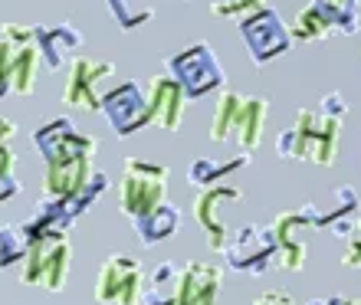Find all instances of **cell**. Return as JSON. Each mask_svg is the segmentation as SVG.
<instances>
[{"label":"cell","mask_w":361,"mask_h":305,"mask_svg":"<svg viewBox=\"0 0 361 305\" xmlns=\"http://www.w3.org/2000/svg\"><path fill=\"white\" fill-rule=\"evenodd\" d=\"M338 132H342V118L322 108H302L295 118V128L276 138V151L279 158H299V161L329 168L338 158Z\"/></svg>","instance_id":"1"},{"label":"cell","mask_w":361,"mask_h":305,"mask_svg":"<svg viewBox=\"0 0 361 305\" xmlns=\"http://www.w3.org/2000/svg\"><path fill=\"white\" fill-rule=\"evenodd\" d=\"M164 66H168L171 79H178V86L184 89L188 99H200L224 86V69H220L217 56L207 43H190L188 49L168 56Z\"/></svg>","instance_id":"2"},{"label":"cell","mask_w":361,"mask_h":305,"mask_svg":"<svg viewBox=\"0 0 361 305\" xmlns=\"http://www.w3.org/2000/svg\"><path fill=\"white\" fill-rule=\"evenodd\" d=\"M164 184H168V168L145 158H132L125 164L122 178V213L132 220L152 213L158 204H164Z\"/></svg>","instance_id":"3"},{"label":"cell","mask_w":361,"mask_h":305,"mask_svg":"<svg viewBox=\"0 0 361 305\" xmlns=\"http://www.w3.org/2000/svg\"><path fill=\"white\" fill-rule=\"evenodd\" d=\"M240 33H243V43L250 49V59L257 66H267L276 56L289 53V43H293V33L283 23V17L276 13L273 7H259L257 13L240 20Z\"/></svg>","instance_id":"4"},{"label":"cell","mask_w":361,"mask_h":305,"mask_svg":"<svg viewBox=\"0 0 361 305\" xmlns=\"http://www.w3.org/2000/svg\"><path fill=\"white\" fill-rule=\"evenodd\" d=\"M142 266L135 256L112 253L99 269L95 282V299L102 305H138L142 299Z\"/></svg>","instance_id":"5"},{"label":"cell","mask_w":361,"mask_h":305,"mask_svg":"<svg viewBox=\"0 0 361 305\" xmlns=\"http://www.w3.org/2000/svg\"><path fill=\"white\" fill-rule=\"evenodd\" d=\"M109 76H115V63L109 59H89V56H73L69 63V79L63 86V105L69 108H79V112H95L99 102H102V86Z\"/></svg>","instance_id":"6"},{"label":"cell","mask_w":361,"mask_h":305,"mask_svg":"<svg viewBox=\"0 0 361 305\" xmlns=\"http://www.w3.org/2000/svg\"><path fill=\"white\" fill-rule=\"evenodd\" d=\"M102 115L109 118V125L115 128V135H135L142 125H148V96L142 92L138 82H122V86L102 92V102H99Z\"/></svg>","instance_id":"7"},{"label":"cell","mask_w":361,"mask_h":305,"mask_svg":"<svg viewBox=\"0 0 361 305\" xmlns=\"http://www.w3.org/2000/svg\"><path fill=\"white\" fill-rule=\"evenodd\" d=\"M227 263L233 269H243V273H267V263L276 259V237L273 227H240L233 237L227 239Z\"/></svg>","instance_id":"8"},{"label":"cell","mask_w":361,"mask_h":305,"mask_svg":"<svg viewBox=\"0 0 361 305\" xmlns=\"http://www.w3.org/2000/svg\"><path fill=\"white\" fill-rule=\"evenodd\" d=\"M319 227L315 223V207H302L299 213H283L276 217L273 223V237H276V259L279 266L295 273V269L305 266V256H309V243H305V230Z\"/></svg>","instance_id":"9"},{"label":"cell","mask_w":361,"mask_h":305,"mask_svg":"<svg viewBox=\"0 0 361 305\" xmlns=\"http://www.w3.org/2000/svg\"><path fill=\"white\" fill-rule=\"evenodd\" d=\"M33 144L39 148L43 158H66V154H79V158H92L99 151V142L82 135L69 118H53V122L39 125L33 132Z\"/></svg>","instance_id":"10"},{"label":"cell","mask_w":361,"mask_h":305,"mask_svg":"<svg viewBox=\"0 0 361 305\" xmlns=\"http://www.w3.org/2000/svg\"><path fill=\"white\" fill-rule=\"evenodd\" d=\"M92 178V158H79V154H66V158H49L47 174H43V197L49 201H69L76 197Z\"/></svg>","instance_id":"11"},{"label":"cell","mask_w":361,"mask_h":305,"mask_svg":"<svg viewBox=\"0 0 361 305\" xmlns=\"http://www.w3.org/2000/svg\"><path fill=\"white\" fill-rule=\"evenodd\" d=\"M240 201V187H230V184H210L204 191L197 194V201H194V220L200 223L204 230V237H207L210 249H217L224 253L227 247V227H224V220H220V207L224 204H233Z\"/></svg>","instance_id":"12"},{"label":"cell","mask_w":361,"mask_h":305,"mask_svg":"<svg viewBox=\"0 0 361 305\" xmlns=\"http://www.w3.org/2000/svg\"><path fill=\"white\" fill-rule=\"evenodd\" d=\"M184 89L178 86V79L158 76L148 92V125H158L164 132H174L184 118Z\"/></svg>","instance_id":"13"},{"label":"cell","mask_w":361,"mask_h":305,"mask_svg":"<svg viewBox=\"0 0 361 305\" xmlns=\"http://www.w3.org/2000/svg\"><path fill=\"white\" fill-rule=\"evenodd\" d=\"M33 43L39 49V59L47 63V69H63L66 63H73V53L82 46V33L69 23L59 27H33Z\"/></svg>","instance_id":"14"},{"label":"cell","mask_w":361,"mask_h":305,"mask_svg":"<svg viewBox=\"0 0 361 305\" xmlns=\"http://www.w3.org/2000/svg\"><path fill=\"white\" fill-rule=\"evenodd\" d=\"M217 289H220V269L217 266L188 263V266H180L178 299H174V305H217Z\"/></svg>","instance_id":"15"},{"label":"cell","mask_w":361,"mask_h":305,"mask_svg":"<svg viewBox=\"0 0 361 305\" xmlns=\"http://www.w3.org/2000/svg\"><path fill=\"white\" fill-rule=\"evenodd\" d=\"M69 259H73V247L59 230L43 233V282L39 286L49 292H59L69 276Z\"/></svg>","instance_id":"16"},{"label":"cell","mask_w":361,"mask_h":305,"mask_svg":"<svg viewBox=\"0 0 361 305\" xmlns=\"http://www.w3.org/2000/svg\"><path fill=\"white\" fill-rule=\"evenodd\" d=\"M267 112H269L267 99L243 96V105H240V112H237V122H233V142L240 144V151L243 154L253 151V148L259 144V138H263Z\"/></svg>","instance_id":"17"},{"label":"cell","mask_w":361,"mask_h":305,"mask_svg":"<svg viewBox=\"0 0 361 305\" xmlns=\"http://www.w3.org/2000/svg\"><path fill=\"white\" fill-rule=\"evenodd\" d=\"M39 63H43V59H39L37 43H27V46L13 49V63H10V89L20 92V96H33Z\"/></svg>","instance_id":"18"},{"label":"cell","mask_w":361,"mask_h":305,"mask_svg":"<svg viewBox=\"0 0 361 305\" xmlns=\"http://www.w3.org/2000/svg\"><path fill=\"white\" fill-rule=\"evenodd\" d=\"M178 223H180L178 210L168 207V204H158L152 213H145V217L135 220V227H138V233H142V243H158V239H168L174 230H178Z\"/></svg>","instance_id":"19"},{"label":"cell","mask_w":361,"mask_h":305,"mask_svg":"<svg viewBox=\"0 0 361 305\" xmlns=\"http://www.w3.org/2000/svg\"><path fill=\"white\" fill-rule=\"evenodd\" d=\"M178 279H180L178 263H161V266L152 273L148 289H145V302L148 305H174V299H178Z\"/></svg>","instance_id":"20"},{"label":"cell","mask_w":361,"mask_h":305,"mask_svg":"<svg viewBox=\"0 0 361 305\" xmlns=\"http://www.w3.org/2000/svg\"><path fill=\"white\" fill-rule=\"evenodd\" d=\"M240 105H243L240 92H220L217 108H214V122H210V138L217 144L233 142V122H237Z\"/></svg>","instance_id":"21"},{"label":"cell","mask_w":361,"mask_h":305,"mask_svg":"<svg viewBox=\"0 0 361 305\" xmlns=\"http://www.w3.org/2000/svg\"><path fill=\"white\" fill-rule=\"evenodd\" d=\"M332 23H329V17H325L322 10L315 7V4H309V7H302L299 13H295L293 27H289V33H293V39H302V43H315V39H325L329 33H332Z\"/></svg>","instance_id":"22"},{"label":"cell","mask_w":361,"mask_h":305,"mask_svg":"<svg viewBox=\"0 0 361 305\" xmlns=\"http://www.w3.org/2000/svg\"><path fill=\"white\" fill-rule=\"evenodd\" d=\"M247 164V154H240V158H233V161H210V158H197V161L190 164V184H197V187H210V184H217L224 174L230 171H240Z\"/></svg>","instance_id":"23"},{"label":"cell","mask_w":361,"mask_h":305,"mask_svg":"<svg viewBox=\"0 0 361 305\" xmlns=\"http://www.w3.org/2000/svg\"><path fill=\"white\" fill-rule=\"evenodd\" d=\"M315 7L322 10L325 17H329V23L332 27H338L342 33H358V0H312Z\"/></svg>","instance_id":"24"},{"label":"cell","mask_w":361,"mask_h":305,"mask_svg":"<svg viewBox=\"0 0 361 305\" xmlns=\"http://www.w3.org/2000/svg\"><path fill=\"white\" fill-rule=\"evenodd\" d=\"M30 247V233L27 227H0V269H7L10 263H20L27 256Z\"/></svg>","instance_id":"25"},{"label":"cell","mask_w":361,"mask_h":305,"mask_svg":"<svg viewBox=\"0 0 361 305\" xmlns=\"http://www.w3.org/2000/svg\"><path fill=\"white\" fill-rule=\"evenodd\" d=\"M105 4H109L115 23L122 30H135V27H142L145 20H152V7H135L128 0H105Z\"/></svg>","instance_id":"26"},{"label":"cell","mask_w":361,"mask_h":305,"mask_svg":"<svg viewBox=\"0 0 361 305\" xmlns=\"http://www.w3.org/2000/svg\"><path fill=\"white\" fill-rule=\"evenodd\" d=\"M259 7H267V0H214L210 13L224 20H243L250 13H257Z\"/></svg>","instance_id":"27"},{"label":"cell","mask_w":361,"mask_h":305,"mask_svg":"<svg viewBox=\"0 0 361 305\" xmlns=\"http://www.w3.org/2000/svg\"><path fill=\"white\" fill-rule=\"evenodd\" d=\"M17 191H20V184L13 178V151H10L7 144H0V204L10 201Z\"/></svg>","instance_id":"28"},{"label":"cell","mask_w":361,"mask_h":305,"mask_svg":"<svg viewBox=\"0 0 361 305\" xmlns=\"http://www.w3.org/2000/svg\"><path fill=\"white\" fill-rule=\"evenodd\" d=\"M13 49L7 39L0 37V99H4V92L10 89V63H13Z\"/></svg>","instance_id":"29"},{"label":"cell","mask_w":361,"mask_h":305,"mask_svg":"<svg viewBox=\"0 0 361 305\" xmlns=\"http://www.w3.org/2000/svg\"><path fill=\"white\" fill-rule=\"evenodd\" d=\"M319 108L329 115H335V118H342L348 115V105H345V96H338V92H329V96H322V102H319Z\"/></svg>","instance_id":"30"},{"label":"cell","mask_w":361,"mask_h":305,"mask_svg":"<svg viewBox=\"0 0 361 305\" xmlns=\"http://www.w3.org/2000/svg\"><path fill=\"white\" fill-rule=\"evenodd\" d=\"M253 305H295V302H293V296H286V292H263V296H257Z\"/></svg>","instance_id":"31"},{"label":"cell","mask_w":361,"mask_h":305,"mask_svg":"<svg viewBox=\"0 0 361 305\" xmlns=\"http://www.w3.org/2000/svg\"><path fill=\"white\" fill-rule=\"evenodd\" d=\"M13 135H17V125L10 122L7 115H0V144H7Z\"/></svg>","instance_id":"32"},{"label":"cell","mask_w":361,"mask_h":305,"mask_svg":"<svg viewBox=\"0 0 361 305\" xmlns=\"http://www.w3.org/2000/svg\"><path fill=\"white\" fill-rule=\"evenodd\" d=\"M329 305H361V302L358 299H345L342 296V299H329Z\"/></svg>","instance_id":"33"},{"label":"cell","mask_w":361,"mask_h":305,"mask_svg":"<svg viewBox=\"0 0 361 305\" xmlns=\"http://www.w3.org/2000/svg\"><path fill=\"white\" fill-rule=\"evenodd\" d=\"M348 239H358V243H361V220H358V223H355V230H352V233H348Z\"/></svg>","instance_id":"34"},{"label":"cell","mask_w":361,"mask_h":305,"mask_svg":"<svg viewBox=\"0 0 361 305\" xmlns=\"http://www.w3.org/2000/svg\"><path fill=\"white\" fill-rule=\"evenodd\" d=\"M309 305H329V299H315V302H309Z\"/></svg>","instance_id":"35"},{"label":"cell","mask_w":361,"mask_h":305,"mask_svg":"<svg viewBox=\"0 0 361 305\" xmlns=\"http://www.w3.org/2000/svg\"><path fill=\"white\" fill-rule=\"evenodd\" d=\"M358 7H361V0H358Z\"/></svg>","instance_id":"36"}]
</instances>
